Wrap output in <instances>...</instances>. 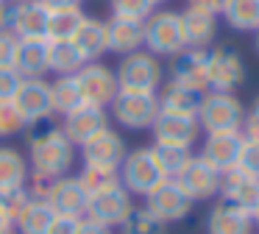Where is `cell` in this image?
<instances>
[{
  "label": "cell",
  "instance_id": "cell-12",
  "mask_svg": "<svg viewBox=\"0 0 259 234\" xmlns=\"http://www.w3.org/2000/svg\"><path fill=\"white\" fill-rule=\"evenodd\" d=\"M45 204L51 206V212L56 217H84L90 195L84 192V187L78 184L75 176H62L56 181H51L45 192Z\"/></svg>",
  "mask_w": 259,
  "mask_h": 234
},
{
  "label": "cell",
  "instance_id": "cell-13",
  "mask_svg": "<svg viewBox=\"0 0 259 234\" xmlns=\"http://www.w3.org/2000/svg\"><path fill=\"white\" fill-rule=\"evenodd\" d=\"M151 131H153V142H173L192 148L201 137V123H198V114H179V111L159 109Z\"/></svg>",
  "mask_w": 259,
  "mask_h": 234
},
{
  "label": "cell",
  "instance_id": "cell-32",
  "mask_svg": "<svg viewBox=\"0 0 259 234\" xmlns=\"http://www.w3.org/2000/svg\"><path fill=\"white\" fill-rule=\"evenodd\" d=\"M151 150H153L159 167L164 170V176H167V178H176L187 165H190L192 156H195L190 145H173V142H153Z\"/></svg>",
  "mask_w": 259,
  "mask_h": 234
},
{
  "label": "cell",
  "instance_id": "cell-17",
  "mask_svg": "<svg viewBox=\"0 0 259 234\" xmlns=\"http://www.w3.org/2000/svg\"><path fill=\"white\" fill-rule=\"evenodd\" d=\"M14 106L23 111L25 123L48 120V117H53L51 81H45V78H23L17 95H14Z\"/></svg>",
  "mask_w": 259,
  "mask_h": 234
},
{
  "label": "cell",
  "instance_id": "cell-19",
  "mask_svg": "<svg viewBox=\"0 0 259 234\" xmlns=\"http://www.w3.org/2000/svg\"><path fill=\"white\" fill-rule=\"evenodd\" d=\"M145 48V22L125 20V17H109L106 20V53L128 56Z\"/></svg>",
  "mask_w": 259,
  "mask_h": 234
},
{
  "label": "cell",
  "instance_id": "cell-8",
  "mask_svg": "<svg viewBox=\"0 0 259 234\" xmlns=\"http://www.w3.org/2000/svg\"><path fill=\"white\" fill-rule=\"evenodd\" d=\"M131 212H134V195L123 187H114L109 192L92 195L84 217H90V220L101 223L106 228H120L131 217Z\"/></svg>",
  "mask_w": 259,
  "mask_h": 234
},
{
  "label": "cell",
  "instance_id": "cell-7",
  "mask_svg": "<svg viewBox=\"0 0 259 234\" xmlns=\"http://www.w3.org/2000/svg\"><path fill=\"white\" fill-rule=\"evenodd\" d=\"M206 81H209V89L234 92L245 81V64L240 59V50L231 48V45H218L214 50H209Z\"/></svg>",
  "mask_w": 259,
  "mask_h": 234
},
{
  "label": "cell",
  "instance_id": "cell-9",
  "mask_svg": "<svg viewBox=\"0 0 259 234\" xmlns=\"http://www.w3.org/2000/svg\"><path fill=\"white\" fill-rule=\"evenodd\" d=\"M192 206H195V201H192L173 178H167V181L159 184L151 195H145V209L151 212L153 217H159L162 223L184 220L192 212Z\"/></svg>",
  "mask_w": 259,
  "mask_h": 234
},
{
  "label": "cell",
  "instance_id": "cell-38",
  "mask_svg": "<svg viewBox=\"0 0 259 234\" xmlns=\"http://www.w3.org/2000/svg\"><path fill=\"white\" fill-rule=\"evenodd\" d=\"M237 167H240L242 173L259 176V142L242 139V150H240V159H237Z\"/></svg>",
  "mask_w": 259,
  "mask_h": 234
},
{
  "label": "cell",
  "instance_id": "cell-47",
  "mask_svg": "<svg viewBox=\"0 0 259 234\" xmlns=\"http://www.w3.org/2000/svg\"><path fill=\"white\" fill-rule=\"evenodd\" d=\"M9 25V6L6 3H0V31Z\"/></svg>",
  "mask_w": 259,
  "mask_h": 234
},
{
  "label": "cell",
  "instance_id": "cell-22",
  "mask_svg": "<svg viewBox=\"0 0 259 234\" xmlns=\"http://www.w3.org/2000/svg\"><path fill=\"white\" fill-rule=\"evenodd\" d=\"M14 70L23 78H45L51 72V42L48 39H20Z\"/></svg>",
  "mask_w": 259,
  "mask_h": 234
},
{
  "label": "cell",
  "instance_id": "cell-6",
  "mask_svg": "<svg viewBox=\"0 0 259 234\" xmlns=\"http://www.w3.org/2000/svg\"><path fill=\"white\" fill-rule=\"evenodd\" d=\"M109 111H112V120L120 123L123 128L142 131V128H151L153 120H156L159 98H156V92H128V89H120L114 95V100L109 103Z\"/></svg>",
  "mask_w": 259,
  "mask_h": 234
},
{
  "label": "cell",
  "instance_id": "cell-54",
  "mask_svg": "<svg viewBox=\"0 0 259 234\" xmlns=\"http://www.w3.org/2000/svg\"><path fill=\"white\" fill-rule=\"evenodd\" d=\"M0 3H6V0H0Z\"/></svg>",
  "mask_w": 259,
  "mask_h": 234
},
{
  "label": "cell",
  "instance_id": "cell-3",
  "mask_svg": "<svg viewBox=\"0 0 259 234\" xmlns=\"http://www.w3.org/2000/svg\"><path fill=\"white\" fill-rule=\"evenodd\" d=\"M114 78H117V87L128 92H159V87L164 84V70L159 64V56L142 48L137 53L120 56Z\"/></svg>",
  "mask_w": 259,
  "mask_h": 234
},
{
  "label": "cell",
  "instance_id": "cell-40",
  "mask_svg": "<svg viewBox=\"0 0 259 234\" xmlns=\"http://www.w3.org/2000/svg\"><path fill=\"white\" fill-rule=\"evenodd\" d=\"M20 84H23V75L17 70H0V100H14Z\"/></svg>",
  "mask_w": 259,
  "mask_h": 234
},
{
  "label": "cell",
  "instance_id": "cell-27",
  "mask_svg": "<svg viewBox=\"0 0 259 234\" xmlns=\"http://www.w3.org/2000/svg\"><path fill=\"white\" fill-rule=\"evenodd\" d=\"M159 98V109L164 111H179V114H198V109H201V92H195V89H187V87H179V84L167 81L159 87L156 92Z\"/></svg>",
  "mask_w": 259,
  "mask_h": 234
},
{
  "label": "cell",
  "instance_id": "cell-44",
  "mask_svg": "<svg viewBox=\"0 0 259 234\" xmlns=\"http://www.w3.org/2000/svg\"><path fill=\"white\" fill-rule=\"evenodd\" d=\"M75 234H112V228L101 226V223L90 220V217H81V220H78V228H75Z\"/></svg>",
  "mask_w": 259,
  "mask_h": 234
},
{
  "label": "cell",
  "instance_id": "cell-48",
  "mask_svg": "<svg viewBox=\"0 0 259 234\" xmlns=\"http://www.w3.org/2000/svg\"><path fill=\"white\" fill-rule=\"evenodd\" d=\"M251 217H253V226H259V201L253 204V209H251Z\"/></svg>",
  "mask_w": 259,
  "mask_h": 234
},
{
  "label": "cell",
  "instance_id": "cell-24",
  "mask_svg": "<svg viewBox=\"0 0 259 234\" xmlns=\"http://www.w3.org/2000/svg\"><path fill=\"white\" fill-rule=\"evenodd\" d=\"M78 56L84 59V64L98 61L106 53V20H98V17H87L81 20V25L75 28L73 39H70Z\"/></svg>",
  "mask_w": 259,
  "mask_h": 234
},
{
  "label": "cell",
  "instance_id": "cell-28",
  "mask_svg": "<svg viewBox=\"0 0 259 234\" xmlns=\"http://www.w3.org/2000/svg\"><path fill=\"white\" fill-rule=\"evenodd\" d=\"M220 17H223V22L231 31L256 33L259 31V0H226Z\"/></svg>",
  "mask_w": 259,
  "mask_h": 234
},
{
  "label": "cell",
  "instance_id": "cell-53",
  "mask_svg": "<svg viewBox=\"0 0 259 234\" xmlns=\"http://www.w3.org/2000/svg\"><path fill=\"white\" fill-rule=\"evenodd\" d=\"M6 3H23V0H6Z\"/></svg>",
  "mask_w": 259,
  "mask_h": 234
},
{
  "label": "cell",
  "instance_id": "cell-4",
  "mask_svg": "<svg viewBox=\"0 0 259 234\" xmlns=\"http://www.w3.org/2000/svg\"><path fill=\"white\" fill-rule=\"evenodd\" d=\"M120 170V187L128 189L131 195H151L159 184L167 181L164 170L159 167L156 156H153L151 148H134L125 153L123 165L117 167Z\"/></svg>",
  "mask_w": 259,
  "mask_h": 234
},
{
  "label": "cell",
  "instance_id": "cell-14",
  "mask_svg": "<svg viewBox=\"0 0 259 234\" xmlns=\"http://www.w3.org/2000/svg\"><path fill=\"white\" fill-rule=\"evenodd\" d=\"M59 126H62L64 137H67L73 145L81 148L90 137H95L98 131H103V128L109 126V109H103V106H92V103H81L78 109L67 111Z\"/></svg>",
  "mask_w": 259,
  "mask_h": 234
},
{
  "label": "cell",
  "instance_id": "cell-43",
  "mask_svg": "<svg viewBox=\"0 0 259 234\" xmlns=\"http://www.w3.org/2000/svg\"><path fill=\"white\" fill-rule=\"evenodd\" d=\"M78 220L81 217H53L51 228H48V234H75V228H78Z\"/></svg>",
  "mask_w": 259,
  "mask_h": 234
},
{
  "label": "cell",
  "instance_id": "cell-10",
  "mask_svg": "<svg viewBox=\"0 0 259 234\" xmlns=\"http://www.w3.org/2000/svg\"><path fill=\"white\" fill-rule=\"evenodd\" d=\"M75 78H78L84 103L109 109V103L114 100V95L120 92L117 78H114V70L106 67V64H101V61H90V64H84L78 72H75Z\"/></svg>",
  "mask_w": 259,
  "mask_h": 234
},
{
  "label": "cell",
  "instance_id": "cell-1",
  "mask_svg": "<svg viewBox=\"0 0 259 234\" xmlns=\"http://www.w3.org/2000/svg\"><path fill=\"white\" fill-rule=\"evenodd\" d=\"M23 134L28 139V167L34 176L48 181L67 176L75 162V145L64 137L62 126L53 117L28 123Z\"/></svg>",
  "mask_w": 259,
  "mask_h": 234
},
{
  "label": "cell",
  "instance_id": "cell-49",
  "mask_svg": "<svg viewBox=\"0 0 259 234\" xmlns=\"http://www.w3.org/2000/svg\"><path fill=\"white\" fill-rule=\"evenodd\" d=\"M253 45H256V53H259V31L253 33Z\"/></svg>",
  "mask_w": 259,
  "mask_h": 234
},
{
  "label": "cell",
  "instance_id": "cell-20",
  "mask_svg": "<svg viewBox=\"0 0 259 234\" xmlns=\"http://www.w3.org/2000/svg\"><path fill=\"white\" fill-rule=\"evenodd\" d=\"M9 31L17 39H45L48 28V11L36 0H23V3L9 6Z\"/></svg>",
  "mask_w": 259,
  "mask_h": 234
},
{
  "label": "cell",
  "instance_id": "cell-35",
  "mask_svg": "<svg viewBox=\"0 0 259 234\" xmlns=\"http://www.w3.org/2000/svg\"><path fill=\"white\" fill-rule=\"evenodd\" d=\"M120 228H123V234H167V223L153 217L145 206L131 212V217Z\"/></svg>",
  "mask_w": 259,
  "mask_h": 234
},
{
  "label": "cell",
  "instance_id": "cell-16",
  "mask_svg": "<svg viewBox=\"0 0 259 234\" xmlns=\"http://www.w3.org/2000/svg\"><path fill=\"white\" fill-rule=\"evenodd\" d=\"M128 153L125 139L114 131L112 126H106L103 131H98L95 137H90L81 145V159L84 165H101V167H120Z\"/></svg>",
  "mask_w": 259,
  "mask_h": 234
},
{
  "label": "cell",
  "instance_id": "cell-41",
  "mask_svg": "<svg viewBox=\"0 0 259 234\" xmlns=\"http://www.w3.org/2000/svg\"><path fill=\"white\" fill-rule=\"evenodd\" d=\"M240 134L242 139H253V142H259V114L256 111H245V120H242L240 126Z\"/></svg>",
  "mask_w": 259,
  "mask_h": 234
},
{
  "label": "cell",
  "instance_id": "cell-30",
  "mask_svg": "<svg viewBox=\"0 0 259 234\" xmlns=\"http://www.w3.org/2000/svg\"><path fill=\"white\" fill-rule=\"evenodd\" d=\"M51 98H53V114H59V117L78 109L84 103L78 78L75 75H56V81H51Z\"/></svg>",
  "mask_w": 259,
  "mask_h": 234
},
{
  "label": "cell",
  "instance_id": "cell-25",
  "mask_svg": "<svg viewBox=\"0 0 259 234\" xmlns=\"http://www.w3.org/2000/svg\"><path fill=\"white\" fill-rule=\"evenodd\" d=\"M181 22H184V36H187V48H198V50H209V45L218 36V17L201 11L195 6H187L181 11Z\"/></svg>",
  "mask_w": 259,
  "mask_h": 234
},
{
  "label": "cell",
  "instance_id": "cell-23",
  "mask_svg": "<svg viewBox=\"0 0 259 234\" xmlns=\"http://www.w3.org/2000/svg\"><path fill=\"white\" fill-rule=\"evenodd\" d=\"M209 234H253V217L248 209H240L234 204H214L206 215Z\"/></svg>",
  "mask_w": 259,
  "mask_h": 234
},
{
  "label": "cell",
  "instance_id": "cell-52",
  "mask_svg": "<svg viewBox=\"0 0 259 234\" xmlns=\"http://www.w3.org/2000/svg\"><path fill=\"white\" fill-rule=\"evenodd\" d=\"M0 234H17V231H14V228H6V231H0Z\"/></svg>",
  "mask_w": 259,
  "mask_h": 234
},
{
  "label": "cell",
  "instance_id": "cell-37",
  "mask_svg": "<svg viewBox=\"0 0 259 234\" xmlns=\"http://www.w3.org/2000/svg\"><path fill=\"white\" fill-rule=\"evenodd\" d=\"M109 9H112V17H125V20H142L153 14V3L151 0H109Z\"/></svg>",
  "mask_w": 259,
  "mask_h": 234
},
{
  "label": "cell",
  "instance_id": "cell-18",
  "mask_svg": "<svg viewBox=\"0 0 259 234\" xmlns=\"http://www.w3.org/2000/svg\"><path fill=\"white\" fill-rule=\"evenodd\" d=\"M242 150V134L240 131H218V134H206L201 145V159L206 165H212L218 173H226L231 167H237Z\"/></svg>",
  "mask_w": 259,
  "mask_h": 234
},
{
  "label": "cell",
  "instance_id": "cell-21",
  "mask_svg": "<svg viewBox=\"0 0 259 234\" xmlns=\"http://www.w3.org/2000/svg\"><path fill=\"white\" fill-rule=\"evenodd\" d=\"M220 198L226 204H234L240 209H253V204L259 201V176L251 173H242L240 167H231V170L220 173Z\"/></svg>",
  "mask_w": 259,
  "mask_h": 234
},
{
  "label": "cell",
  "instance_id": "cell-26",
  "mask_svg": "<svg viewBox=\"0 0 259 234\" xmlns=\"http://www.w3.org/2000/svg\"><path fill=\"white\" fill-rule=\"evenodd\" d=\"M28 159L12 145H0V195L23 189L28 184Z\"/></svg>",
  "mask_w": 259,
  "mask_h": 234
},
{
  "label": "cell",
  "instance_id": "cell-15",
  "mask_svg": "<svg viewBox=\"0 0 259 234\" xmlns=\"http://www.w3.org/2000/svg\"><path fill=\"white\" fill-rule=\"evenodd\" d=\"M173 181L179 184L195 204L198 201H209V198H214V195L220 192V173L214 170L212 165H206L198 153L192 156L190 165H187Z\"/></svg>",
  "mask_w": 259,
  "mask_h": 234
},
{
  "label": "cell",
  "instance_id": "cell-42",
  "mask_svg": "<svg viewBox=\"0 0 259 234\" xmlns=\"http://www.w3.org/2000/svg\"><path fill=\"white\" fill-rule=\"evenodd\" d=\"M48 14H59V11H75L81 9V0H36Z\"/></svg>",
  "mask_w": 259,
  "mask_h": 234
},
{
  "label": "cell",
  "instance_id": "cell-33",
  "mask_svg": "<svg viewBox=\"0 0 259 234\" xmlns=\"http://www.w3.org/2000/svg\"><path fill=\"white\" fill-rule=\"evenodd\" d=\"M84 20V11H59V14H48V28H45V39L48 42H70L75 33V28Z\"/></svg>",
  "mask_w": 259,
  "mask_h": 234
},
{
  "label": "cell",
  "instance_id": "cell-5",
  "mask_svg": "<svg viewBox=\"0 0 259 234\" xmlns=\"http://www.w3.org/2000/svg\"><path fill=\"white\" fill-rule=\"evenodd\" d=\"M187 48L181 11H153L145 20V50L153 56H176Z\"/></svg>",
  "mask_w": 259,
  "mask_h": 234
},
{
  "label": "cell",
  "instance_id": "cell-45",
  "mask_svg": "<svg viewBox=\"0 0 259 234\" xmlns=\"http://www.w3.org/2000/svg\"><path fill=\"white\" fill-rule=\"evenodd\" d=\"M190 6H195V9H201V11H209V14L220 17V14H223L226 0H190Z\"/></svg>",
  "mask_w": 259,
  "mask_h": 234
},
{
  "label": "cell",
  "instance_id": "cell-36",
  "mask_svg": "<svg viewBox=\"0 0 259 234\" xmlns=\"http://www.w3.org/2000/svg\"><path fill=\"white\" fill-rule=\"evenodd\" d=\"M25 117L14 106V100H0V139H12L25 131Z\"/></svg>",
  "mask_w": 259,
  "mask_h": 234
},
{
  "label": "cell",
  "instance_id": "cell-34",
  "mask_svg": "<svg viewBox=\"0 0 259 234\" xmlns=\"http://www.w3.org/2000/svg\"><path fill=\"white\" fill-rule=\"evenodd\" d=\"M84 67V59L70 42H51V72L53 75H75Z\"/></svg>",
  "mask_w": 259,
  "mask_h": 234
},
{
  "label": "cell",
  "instance_id": "cell-50",
  "mask_svg": "<svg viewBox=\"0 0 259 234\" xmlns=\"http://www.w3.org/2000/svg\"><path fill=\"white\" fill-rule=\"evenodd\" d=\"M153 3V9H156V6H162V3H167V0H151Z\"/></svg>",
  "mask_w": 259,
  "mask_h": 234
},
{
  "label": "cell",
  "instance_id": "cell-31",
  "mask_svg": "<svg viewBox=\"0 0 259 234\" xmlns=\"http://www.w3.org/2000/svg\"><path fill=\"white\" fill-rule=\"evenodd\" d=\"M78 184L84 187V192L90 195H101L109 192V189L120 187V170L117 167H101V165H84L78 176Z\"/></svg>",
  "mask_w": 259,
  "mask_h": 234
},
{
  "label": "cell",
  "instance_id": "cell-11",
  "mask_svg": "<svg viewBox=\"0 0 259 234\" xmlns=\"http://www.w3.org/2000/svg\"><path fill=\"white\" fill-rule=\"evenodd\" d=\"M206 64H209V50H198V48H184L181 53L170 56V81L179 87L195 89V92H206L209 81H206Z\"/></svg>",
  "mask_w": 259,
  "mask_h": 234
},
{
  "label": "cell",
  "instance_id": "cell-46",
  "mask_svg": "<svg viewBox=\"0 0 259 234\" xmlns=\"http://www.w3.org/2000/svg\"><path fill=\"white\" fill-rule=\"evenodd\" d=\"M6 228H14V223L9 217V212L3 209V204H0V231H6Z\"/></svg>",
  "mask_w": 259,
  "mask_h": 234
},
{
  "label": "cell",
  "instance_id": "cell-29",
  "mask_svg": "<svg viewBox=\"0 0 259 234\" xmlns=\"http://www.w3.org/2000/svg\"><path fill=\"white\" fill-rule=\"evenodd\" d=\"M53 217L56 215L51 212V206H48L45 201L31 198L28 204L23 206V212L17 215V220H14V231L17 234H48Z\"/></svg>",
  "mask_w": 259,
  "mask_h": 234
},
{
  "label": "cell",
  "instance_id": "cell-2",
  "mask_svg": "<svg viewBox=\"0 0 259 234\" xmlns=\"http://www.w3.org/2000/svg\"><path fill=\"white\" fill-rule=\"evenodd\" d=\"M242 120H245V106L234 92H218V89L203 92L201 109H198V123L203 134L240 131Z\"/></svg>",
  "mask_w": 259,
  "mask_h": 234
},
{
  "label": "cell",
  "instance_id": "cell-51",
  "mask_svg": "<svg viewBox=\"0 0 259 234\" xmlns=\"http://www.w3.org/2000/svg\"><path fill=\"white\" fill-rule=\"evenodd\" d=\"M251 109H253V111H256V114H259V98H256V103H253Z\"/></svg>",
  "mask_w": 259,
  "mask_h": 234
},
{
  "label": "cell",
  "instance_id": "cell-39",
  "mask_svg": "<svg viewBox=\"0 0 259 234\" xmlns=\"http://www.w3.org/2000/svg\"><path fill=\"white\" fill-rule=\"evenodd\" d=\"M17 45H20V39L14 36L9 28H3V31H0V70H12V67H14Z\"/></svg>",
  "mask_w": 259,
  "mask_h": 234
}]
</instances>
